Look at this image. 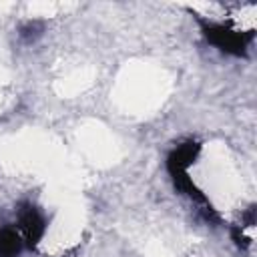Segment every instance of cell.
Listing matches in <instances>:
<instances>
[{
  "label": "cell",
  "mask_w": 257,
  "mask_h": 257,
  "mask_svg": "<svg viewBox=\"0 0 257 257\" xmlns=\"http://www.w3.org/2000/svg\"><path fill=\"white\" fill-rule=\"evenodd\" d=\"M18 227L22 233V241L26 243L28 249H36L38 243L42 241L44 233H46V219L40 213V209H36L32 203L22 201L18 205Z\"/></svg>",
  "instance_id": "cell-3"
},
{
  "label": "cell",
  "mask_w": 257,
  "mask_h": 257,
  "mask_svg": "<svg viewBox=\"0 0 257 257\" xmlns=\"http://www.w3.org/2000/svg\"><path fill=\"white\" fill-rule=\"evenodd\" d=\"M44 34V22L42 20H26L20 24L18 28V36L24 44H32L36 42L40 36Z\"/></svg>",
  "instance_id": "cell-5"
},
{
  "label": "cell",
  "mask_w": 257,
  "mask_h": 257,
  "mask_svg": "<svg viewBox=\"0 0 257 257\" xmlns=\"http://www.w3.org/2000/svg\"><path fill=\"white\" fill-rule=\"evenodd\" d=\"M199 151H201V145L193 139L177 145L169 155H167V173L171 175V181H173V187L187 195L197 207H199V213L201 217L211 223V225H217L221 223V217L219 213L213 209V205L209 203V199L205 197V193L193 183V179L189 177V167L195 163V159L199 157Z\"/></svg>",
  "instance_id": "cell-1"
},
{
  "label": "cell",
  "mask_w": 257,
  "mask_h": 257,
  "mask_svg": "<svg viewBox=\"0 0 257 257\" xmlns=\"http://www.w3.org/2000/svg\"><path fill=\"white\" fill-rule=\"evenodd\" d=\"M231 239L235 241V245H237L241 251H247V249H249V243H251V239L243 235V231H241V227H239V225H235V227L231 229Z\"/></svg>",
  "instance_id": "cell-6"
},
{
  "label": "cell",
  "mask_w": 257,
  "mask_h": 257,
  "mask_svg": "<svg viewBox=\"0 0 257 257\" xmlns=\"http://www.w3.org/2000/svg\"><path fill=\"white\" fill-rule=\"evenodd\" d=\"M193 16L201 28L203 38L209 44H213L215 48L231 56H247V48L255 36L253 30H235L223 22H213L199 14H193Z\"/></svg>",
  "instance_id": "cell-2"
},
{
  "label": "cell",
  "mask_w": 257,
  "mask_h": 257,
  "mask_svg": "<svg viewBox=\"0 0 257 257\" xmlns=\"http://www.w3.org/2000/svg\"><path fill=\"white\" fill-rule=\"evenodd\" d=\"M22 237L10 229V227H0V257H18L22 251Z\"/></svg>",
  "instance_id": "cell-4"
}]
</instances>
